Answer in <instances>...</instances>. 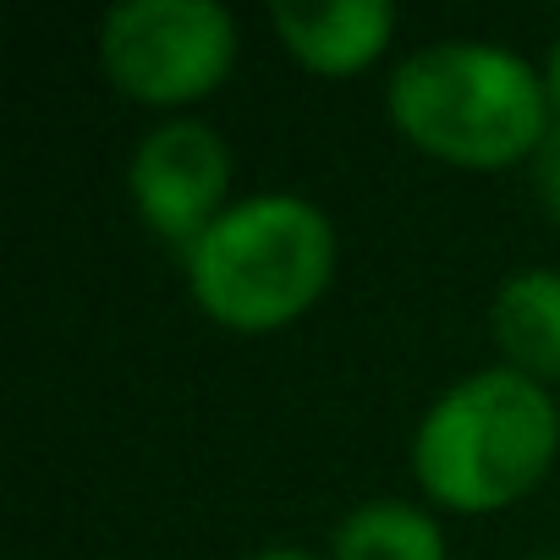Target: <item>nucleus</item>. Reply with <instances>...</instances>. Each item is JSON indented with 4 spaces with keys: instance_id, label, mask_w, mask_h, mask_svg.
Masks as SVG:
<instances>
[{
    "instance_id": "nucleus-11",
    "label": "nucleus",
    "mask_w": 560,
    "mask_h": 560,
    "mask_svg": "<svg viewBox=\"0 0 560 560\" xmlns=\"http://www.w3.org/2000/svg\"><path fill=\"white\" fill-rule=\"evenodd\" d=\"M253 560H314V555H303V549H264V555H253Z\"/></svg>"
},
{
    "instance_id": "nucleus-1",
    "label": "nucleus",
    "mask_w": 560,
    "mask_h": 560,
    "mask_svg": "<svg viewBox=\"0 0 560 560\" xmlns=\"http://www.w3.org/2000/svg\"><path fill=\"white\" fill-rule=\"evenodd\" d=\"M390 116L440 160L511 165L549 132V83L505 45L445 39L396 67Z\"/></svg>"
},
{
    "instance_id": "nucleus-5",
    "label": "nucleus",
    "mask_w": 560,
    "mask_h": 560,
    "mask_svg": "<svg viewBox=\"0 0 560 560\" xmlns=\"http://www.w3.org/2000/svg\"><path fill=\"white\" fill-rule=\"evenodd\" d=\"M225 182H231V154L220 143V132H209L203 121H165L154 127L138 149H132V171L127 187L143 209V220L165 236L192 247L225 209Z\"/></svg>"
},
{
    "instance_id": "nucleus-3",
    "label": "nucleus",
    "mask_w": 560,
    "mask_h": 560,
    "mask_svg": "<svg viewBox=\"0 0 560 560\" xmlns=\"http://www.w3.org/2000/svg\"><path fill=\"white\" fill-rule=\"evenodd\" d=\"M330 264L336 231L325 209L298 192L242 198L187 247L192 298L236 330H275L298 319L325 292Z\"/></svg>"
},
{
    "instance_id": "nucleus-10",
    "label": "nucleus",
    "mask_w": 560,
    "mask_h": 560,
    "mask_svg": "<svg viewBox=\"0 0 560 560\" xmlns=\"http://www.w3.org/2000/svg\"><path fill=\"white\" fill-rule=\"evenodd\" d=\"M544 83H549V105L560 110V39H555V50H549V78H544Z\"/></svg>"
},
{
    "instance_id": "nucleus-12",
    "label": "nucleus",
    "mask_w": 560,
    "mask_h": 560,
    "mask_svg": "<svg viewBox=\"0 0 560 560\" xmlns=\"http://www.w3.org/2000/svg\"><path fill=\"white\" fill-rule=\"evenodd\" d=\"M538 560H560V555H538Z\"/></svg>"
},
{
    "instance_id": "nucleus-8",
    "label": "nucleus",
    "mask_w": 560,
    "mask_h": 560,
    "mask_svg": "<svg viewBox=\"0 0 560 560\" xmlns=\"http://www.w3.org/2000/svg\"><path fill=\"white\" fill-rule=\"evenodd\" d=\"M336 560H445V533L407 500H369L336 527Z\"/></svg>"
},
{
    "instance_id": "nucleus-7",
    "label": "nucleus",
    "mask_w": 560,
    "mask_h": 560,
    "mask_svg": "<svg viewBox=\"0 0 560 560\" xmlns=\"http://www.w3.org/2000/svg\"><path fill=\"white\" fill-rule=\"evenodd\" d=\"M494 336L522 374H560V275L522 269L494 298Z\"/></svg>"
},
{
    "instance_id": "nucleus-9",
    "label": "nucleus",
    "mask_w": 560,
    "mask_h": 560,
    "mask_svg": "<svg viewBox=\"0 0 560 560\" xmlns=\"http://www.w3.org/2000/svg\"><path fill=\"white\" fill-rule=\"evenodd\" d=\"M538 192H544V203H549L555 220H560V132L544 138V154H538Z\"/></svg>"
},
{
    "instance_id": "nucleus-4",
    "label": "nucleus",
    "mask_w": 560,
    "mask_h": 560,
    "mask_svg": "<svg viewBox=\"0 0 560 560\" xmlns=\"http://www.w3.org/2000/svg\"><path fill=\"white\" fill-rule=\"evenodd\" d=\"M100 56L132 100L182 105L231 72L236 23L214 0H121L105 12Z\"/></svg>"
},
{
    "instance_id": "nucleus-2",
    "label": "nucleus",
    "mask_w": 560,
    "mask_h": 560,
    "mask_svg": "<svg viewBox=\"0 0 560 560\" xmlns=\"http://www.w3.org/2000/svg\"><path fill=\"white\" fill-rule=\"evenodd\" d=\"M560 445V412L522 369H478L418 423L412 467L456 511H494L527 494Z\"/></svg>"
},
{
    "instance_id": "nucleus-6",
    "label": "nucleus",
    "mask_w": 560,
    "mask_h": 560,
    "mask_svg": "<svg viewBox=\"0 0 560 560\" xmlns=\"http://www.w3.org/2000/svg\"><path fill=\"white\" fill-rule=\"evenodd\" d=\"M275 28L292 45L298 61L319 72H358L385 50L396 12H390V0H330V7L275 0Z\"/></svg>"
}]
</instances>
